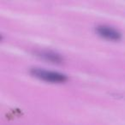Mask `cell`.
<instances>
[{
	"instance_id": "cell-3",
	"label": "cell",
	"mask_w": 125,
	"mask_h": 125,
	"mask_svg": "<svg viewBox=\"0 0 125 125\" xmlns=\"http://www.w3.org/2000/svg\"><path fill=\"white\" fill-rule=\"evenodd\" d=\"M38 56L45 60L51 62H55V63H59L62 61V57L59 54L55 53V52H50V51H42L38 53Z\"/></svg>"
},
{
	"instance_id": "cell-2",
	"label": "cell",
	"mask_w": 125,
	"mask_h": 125,
	"mask_svg": "<svg viewBox=\"0 0 125 125\" xmlns=\"http://www.w3.org/2000/svg\"><path fill=\"white\" fill-rule=\"evenodd\" d=\"M96 32L102 38L105 39V40H113V41H117L122 37L121 33L116 29L111 28V27L105 26V25L98 26L96 28Z\"/></svg>"
},
{
	"instance_id": "cell-1",
	"label": "cell",
	"mask_w": 125,
	"mask_h": 125,
	"mask_svg": "<svg viewBox=\"0 0 125 125\" xmlns=\"http://www.w3.org/2000/svg\"><path fill=\"white\" fill-rule=\"evenodd\" d=\"M31 74L34 77L40 79V80L51 82V83H62V82H65L68 80V78L64 74L39 68L32 69Z\"/></svg>"
}]
</instances>
